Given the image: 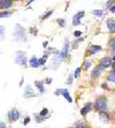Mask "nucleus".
Masks as SVG:
<instances>
[{
	"label": "nucleus",
	"instance_id": "obj_24",
	"mask_svg": "<svg viewBox=\"0 0 115 128\" xmlns=\"http://www.w3.org/2000/svg\"><path fill=\"white\" fill-rule=\"evenodd\" d=\"M106 81H108V82H112V83L115 84V72L114 70H111V73L107 75Z\"/></svg>",
	"mask_w": 115,
	"mask_h": 128
},
{
	"label": "nucleus",
	"instance_id": "obj_11",
	"mask_svg": "<svg viewBox=\"0 0 115 128\" xmlns=\"http://www.w3.org/2000/svg\"><path fill=\"white\" fill-rule=\"evenodd\" d=\"M104 70H105V69H104L101 66H99V65L95 66V67L92 68V70H91V78H93V80H97V78H99L101 75H103Z\"/></svg>",
	"mask_w": 115,
	"mask_h": 128
},
{
	"label": "nucleus",
	"instance_id": "obj_47",
	"mask_svg": "<svg viewBox=\"0 0 115 128\" xmlns=\"http://www.w3.org/2000/svg\"><path fill=\"white\" fill-rule=\"evenodd\" d=\"M112 56H115V50H111V57Z\"/></svg>",
	"mask_w": 115,
	"mask_h": 128
},
{
	"label": "nucleus",
	"instance_id": "obj_42",
	"mask_svg": "<svg viewBox=\"0 0 115 128\" xmlns=\"http://www.w3.org/2000/svg\"><path fill=\"white\" fill-rule=\"evenodd\" d=\"M0 128H7V125L5 121H0Z\"/></svg>",
	"mask_w": 115,
	"mask_h": 128
},
{
	"label": "nucleus",
	"instance_id": "obj_16",
	"mask_svg": "<svg viewBox=\"0 0 115 128\" xmlns=\"http://www.w3.org/2000/svg\"><path fill=\"white\" fill-rule=\"evenodd\" d=\"M35 86L38 89V91H39L40 95H44L45 94V83H44V81H35Z\"/></svg>",
	"mask_w": 115,
	"mask_h": 128
},
{
	"label": "nucleus",
	"instance_id": "obj_48",
	"mask_svg": "<svg viewBox=\"0 0 115 128\" xmlns=\"http://www.w3.org/2000/svg\"><path fill=\"white\" fill-rule=\"evenodd\" d=\"M2 9V2H1V0H0V10Z\"/></svg>",
	"mask_w": 115,
	"mask_h": 128
},
{
	"label": "nucleus",
	"instance_id": "obj_41",
	"mask_svg": "<svg viewBox=\"0 0 115 128\" xmlns=\"http://www.w3.org/2000/svg\"><path fill=\"white\" fill-rule=\"evenodd\" d=\"M108 10H109V13H112V14H115V4L113 5V6L109 7Z\"/></svg>",
	"mask_w": 115,
	"mask_h": 128
},
{
	"label": "nucleus",
	"instance_id": "obj_2",
	"mask_svg": "<svg viewBox=\"0 0 115 128\" xmlns=\"http://www.w3.org/2000/svg\"><path fill=\"white\" fill-rule=\"evenodd\" d=\"M13 36H14V39L16 42H25L27 40V38H25V30L18 23L15 26V30Z\"/></svg>",
	"mask_w": 115,
	"mask_h": 128
},
{
	"label": "nucleus",
	"instance_id": "obj_8",
	"mask_svg": "<svg viewBox=\"0 0 115 128\" xmlns=\"http://www.w3.org/2000/svg\"><path fill=\"white\" fill-rule=\"evenodd\" d=\"M113 64V59L111 56H106V57H103L100 60H99V62L98 65L101 66L104 69H111V66Z\"/></svg>",
	"mask_w": 115,
	"mask_h": 128
},
{
	"label": "nucleus",
	"instance_id": "obj_27",
	"mask_svg": "<svg viewBox=\"0 0 115 128\" xmlns=\"http://www.w3.org/2000/svg\"><path fill=\"white\" fill-rule=\"evenodd\" d=\"M104 10L105 9H95V10H92V14L95 16H98V18H101L104 15Z\"/></svg>",
	"mask_w": 115,
	"mask_h": 128
},
{
	"label": "nucleus",
	"instance_id": "obj_36",
	"mask_svg": "<svg viewBox=\"0 0 115 128\" xmlns=\"http://www.w3.org/2000/svg\"><path fill=\"white\" fill-rule=\"evenodd\" d=\"M30 121H31V118H30L29 116H25V118H24V121H23V126H27Z\"/></svg>",
	"mask_w": 115,
	"mask_h": 128
},
{
	"label": "nucleus",
	"instance_id": "obj_13",
	"mask_svg": "<svg viewBox=\"0 0 115 128\" xmlns=\"http://www.w3.org/2000/svg\"><path fill=\"white\" fill-rule=\"evenodd\" d=\"M99 120L104 124H108L112 120V116H111V113L108 111H103V112H99Z\"/></svg>",
	"mask_w": 115,
	"mask_h": 128
},
{
	"label": "nucleus",
	"instance_id": "obj_17",
	"mask_svg": "<svg viewBox=\"0 0 115 128\" xmlns=\"http://www.w3.org/2000/svg\"><path fill=\"white\" fill-rule=\"evenodd\" d=\"M39 114H40V116H43L45 120L48 119V118H51V116H52V113L50 112V110H48L47 107H43V108H41V111L39 112Z\"/></svg>",
	"mask_w": 115,
	"mask_h": 128
},
{
	"label": "nucleus",
	"instance_id": "obj_44",
	"mask_svg": "<svg viewBox=\"0 0 115 128\" xmlns=\"http://www.w3.org/2000/svg\"><path fill=\"white\" fill-rule=\"evenodd\" d=\"M47 45H48V42H47V40H45V42H44V43H43V48H48Z\"/></svg>",
	"mask_w": 115,
	"mask_h": 128
},
{
	"label": "nucleus",
	"instance_id": "obj_33",
	"mask_svg": "<svg viewBox=\"0 0 115 128\" xmlns=\"http://www.w3.org/2000/svg\"><path fill=\"white\" fill-rule=\"evenodd\" d=\"M66 88H60V89H56L55 91H54V95L55 96H62V94L65 92Z\"/></svg>",
	"mask_w": 115,
	"mask_h": 128
},
{
	"label": "nucleus",
	"instance_id": "obj_3",
	"mask_svg": "<svg viewBox=\"0 0 115 128\" xmlns=\"http://www.w3.org/2000/svg\"><path fill=\"white\" fill-rule=\"evenodd\" d=\"M15 62L20 66H25L28 65V59H27V53L23 52V51H16V57H15Z\"/></svg>",
	"mask_w": 115,
	"mask_h": 128
},
{
	"label": "nucleus",
	"instance_id": "obj_29",
	"mask_svg": "<svg viewBox=\"0 0 115 128\" xmlns=\"http://www.w3.org/2000/svg\"><path fill=\"white\" fill-rule=\"evenodd\" d=\"M56 23L59 24L60 28H65L66 27V20L65 18H56Z\"/></svg>",
	"mask_w": 115,
	"mask_h": 128
},
{
	"label": "nucleus",
	"instance_id": "obj_37",
	"mask_svg": "<svg viewBox=\"0 0 115 128\" xmlns=\"http://www.w3.org/2000/svg\"><path fill=\"white\" fill-rule=\"evenodd\" d=\"M52 82H53V78H46L44 80V83L45 84H51Z\"/></svg>",
	"mask_w": 115,
	"mask_h": 128
},
{
	"label": "nucleus",
	"instance_id": "obj_19",
	"mask_svg": "<svg viewBox=\"0 0 115 128\" xmlns=\"http://www.w3.org/2000/svg\"><path fill=\"white\" fill-rule=\"evenodd\" d=\"M54 13V9H48L47 12H45L44 14L40 16V21H45V20H47L48 18H51V15Z\"/></svg>",
	"mask_w": 115,
	"mask_h": 128
},
{
	"label": "nucleus",
	"instance_id": "obj_26",
	"mask_svg": "<svg viewBox=\"0 0 115 128\" xmlns=\"http://www.w3.org/2000/svg\"><path fill=\"white\" fill-rule=\"evenodd\" d=\"M74 128H90V127H89V125L86 124V122H84V121H77L76 124H75Z\"/></svg>",
	"mask_w": 115,
	"mask_h": 128
},
{
	"label": "nucleus",
	"instance_id": "obj_22",
	"mask_svg": "<svg viewBox=\"0 0 115 128\" xmlns=\"http://www.w3.org/2000/svg\"><path fill=\"white\" fill-rule=\"evenodd\" d=\"M83 40H84L83 37H78V38H76L75 39V42L71 43V48H73V50H76V48H78V44H80L81 42H83Z\"/></svg>",
	"mask_w": 115,
	"mask_h": 128
},
{
	"label": "nucleus",
	"instance_id": "obj_12",
	"mask_svg": "<svg viewBox=\"0 0 115 128\" xmlns=\"http://www.w3.org/2000/svg\"><path fill=\"white\" fill-rule=\"evenodd\" d=\"M37 94L35 92V89H33L31 86H25V89H24V92H23V97L25 99H30L32 98V97H36Z\"/></svg>",
	"mask_w": 115,
	"mask_h": 128
},
{
	"label": "nucleus",
	"instance_id": "obj_9",
	"mask_svg": "<svg viewBox=\"0 0 115 128\" xmlns=\"http://www.w3.org/2000/svg\"><path fill=\"white\" fill-rule=\"evenodd\" d=\"M85 16V12L84 10H80L73 16V26L74 27H78L82 23V18Z\"/></svg>",
	"mask_w": 115,
	"mask_h": 128
},
{
	"label": "nucleus",
	"instance_id": "obj_7",
	"mask_svg": "<svg viewBox=\"0 0 115 128\" xmlns=\"http://www.w3.org/2000/svg\"><path fill=\"white\" fill-rule=\"evenodd\" d=\"M20 116H21L20 111H18L17 108H15V107H13L10 111H8V114H7L8 121L10 122V124H13V122H15V121H17V120L20 119Z\"/></svg>",
	"mask_w": 115,
	"mask_h": 128
},
{
	"label": "nucleus",
	"instance_id": "obj_18",
	"mask_svg": "<svg viewBox=\"0 0 115 128\" xmlns=\"http://www.w3.org/2000/svg\"><path fill=\"white\" fill-rule=\"evenodd\" d=\"M1 2H2V9H9L12 8L14 0H1Z\"/></svg>",
	"mask_w": 115,
	"mask_h": 128
},
{
	"label": "nucleus",
	"instance_id": "obj_21",
	"mask_svg": "<svg viewBox=\"0 0 115 128\" xmlns=\"http://www.w3.org/2000/svg\"><path fill=\"white\" fill-rule=\"evenodd\" d=\"M13 14L12 10H8V9H3V10H0V18H9L10 15Z\"/></svg>",
	"mask_w": 115,
	"mask_h": 128
},
{
	"label": "nucleus",
	"instance_id": "obj_45",
	"mask_svg": "<svg viewBox=\"0 0 115 128\" xmlns=\"http://www.w3.org/2000/svg\"><path fill=\"white\" fill-rule=\"evenodd\" d=\"M111 70H114L115 72V61H113L112 66H111Z\"/></svg>",
	"mask_w": 115,
	"mask_h": 128
},
{
	"label": "nucleus",
	"instance_id": "obj_30",
	"mask_svg": "<svg viewBox=\"0 0 115 128\" xmlns=\"http://www.w3.org/2000/svg\"><path fill=\"white\" fill-rule=\"evenodd\" d=\"M35 120H36V122H37V124H40V122L45 121V119H44V118H43V116H41L39 113H36V114H35Z\"/></svg>",
	"mask_w": 115,
	"mask_h": 128
},
{
	"label": "nucleus",
	"instance_id": "obj_5",
	"mask_svg": "<svg viewBox=\"0 0 115 128\" xmlns=\"http://www.w3.org/2000/svg\"><path fill=\"white\" fill-rule=\"evenodd\" d=\"M101 51H103V46L92 44V45H90L89 48L85 51V57L89 58V57H92V56H96V54L99 53V52H101Z\"/></svg>",
	"mask_w": 115,
	"mask_h": 128
},
{
	"label": "nucleus",
	"instance_id": "obj_34",
	"mask_svg": "<svg viewBox=\"0 0 115 128\" xmlns=\"http://www.w3.org/2000/svg\"><path fill=\"white\" fill-rule=\"evenodd\" d=\"M114 4H115V0H108V1H107V2H106V5H105V8H106V9H108L109 7H111V6H113Z\"/></svg>",
	"mask_w": 115,
	"mask_h": 128
},
{
	"label": "nucleus",
	"instance_id": "obj_6",
	"mask_svg": "<svg viewBox=\"0 0 115 128\" xmlns=\"http://www.w3.org/2000/svg\"><path fill=\"white\" fill-rule=\"evenodd\" d=\"M63 61H65V59H62L59 54H53L52 58H51V67L50 68L53 69V70H55V69L59 68L60 65H61Z\"/></svg>",
	"mask_w": 115,
	"mask_h": 128
},
{
	"label": "nucleus",
	"instance_id": "obj_43",
	"mask_svg": "<svg viewBox=\"0 0 115 128\" xmlns=\"http://www.w3.org/2000/svg\"><path fill=\"white\" fill-rule=\"evenodd\" d=\"M33 1H36V0H28L27 1V4H25V6H30V5H31V2H33Z\"/></svg>",
	"mask_w": 115,
	"mask_h": 128
},
{
	"label": "nucleus",
	"instance_id": "obj_15",
	"mask_svg": "<svg viewBox=\"0 0 115 128\" xmlns=\"http://www.w3.org/2000/svg\"><path fill=\"white\" fill-rule=\"evenodd\" d=\"M28 65L31 67V68H33V69H36V68H38V67H40L39 66V59L37 57H35L33 56L32 58H30V60H29V62H28Z\"/></svg>",
	"mask_w": 115,
	"mask_h": 128
},
{
	"label": "nucleus",
	"instance_id": "obj_28",
	"mask_svg": "<svg viewBox=\"0 0 115 128\" xmlns=\"http://www.w3.org/2000/svg\"><path fill=\"white\" fill-rule=\"evenodd\" d=\"M108 48L111 50H115V37H112L108 42Z\"/></svg>",
	"mask_w": 115,
	"mask_h": 128
},
{
	"label": "nucleus",
	"instance_id": "obj_49",
	"mask_svg": "<svg viewBox=\"0 0 115 128\" xmlns=\"http://www.w3.org/2000/svg\"><path fill=\"white\" fill-rule=\"evenodd\" d=\"M14 1H21V0H14Z\"/></svg>",
	"mask_w": 115,
	"mask_h": 128
},
{
	"label": "nucleus",
	"instance_id": "obj_32",
	"mask_svg": "<svg viewBox=\"0 0 115 128\" xmlns=\"http://www.w3.org/2000/svg\"><path fill=\"white\" fill-rule=\"evenodd\" d=\"M73 81H74V75H73V74H69L67 81H66V84H67V86H71V84H73Z\"/></svg>",
	"mask_w": 115,
	"mask_h": 128
},
{
	"label": "nucleus",
	"instance_id": "obj_50",
	"mask_svg": "<svg viewBox=\"0 0 115 128\" xmlns=\"http://www.w3.org/2000/svg\"><path fill=\"white\" fill-rule=\"evenodd\" d=\"M73 128H74V127H73Z\"/></svg>",
	"mask_w": 115,
	"mask_h": 128
},
{
	"label": "nucleus",
	"instance_id": "obj_38",
	"mask_svg": "<svg viewBox=\"0 0 115 128\" xmlns=\"http://www.w3.org/2000/svg\"><path fill=\"white\" fill-rule=\"evenodd\" d=\"M81 36H82V31H80V30H76V31H74V37L78 38V37H81Z\"/></svg>",
	"mask_w": 115,
	"mask_h": 128
},
{
	"label": "nucleus",
	"instance_id": "obj_4",
	"mask_svg": "<svg viewBox=\"0 0 115 128\" xmlns=\"http://www.w3.org/2000/svg\"><path fill=\"white\" fill-rule=\"evenodd\" d=\"M70 46H71V43L69 42V39L66 38L65 39V44H63V48L60 50L59 52V56L62 58V59H68L69 58V50H70Z\"/></svg>",
	"mask_w": 115,
	"mask_h": 128
},
{
	"label": "nucleus",
	"instance_id": "obj_39",
	"mask_svg": "<svg viewBox=\"0 0 115 128\" xmlns=\"http://www.w3.org/2000/svg\"><path fill=\"white\" fill-rule=\"evenodd\" d=\"M101 88H103L104 90H107V91H109V86H108V84L106 83V82H105V83H101Z\"/></svg>",
	"mask_w": 115,
	"mask_h": 128
},
{
	"label": "nucleus",
	"instance_id": "obj_23",
	"mask_svg": "<svg viewBox=\"0 0 115 128\" xmlns=\"http://www.w3.org/2000/svg\"><path fill=\"white\" fill-rule=\"evenodd\" d=\"M62 96L65 97V99L68 102V103H73V102H74V100H73V97L70 96V94H69V90H68V89L65 90V92L62 94Z\"/></svg>",
	"mask_w": 115,
	"mask_h": 128
},
{
	"label": "nucleus",
	"instance_id": "obj_46",
	"mask_svg": "<svg viewBox=\"0 0 115 128\" xmlns=\"http://www.w3.org/2000/svg\"><path fill=\"white\" fill-rule=\"evenodd\" d=\"M23 82H24V78H21V82H20V84H18V86H22V84H23Z\"/></svg>",
	"mask_w": 115,
	"mask_h": 128
},
{
	"label": "nucleus",
	"instance_id": "obj_1",
	"mask_svg": "<svg viewBox=\"0 0 115 128\" xmlns=\"http://www.w3.org/2000/svg\"><path fill=\"white\" fill-rule=\"evenodd\" d=\"M93 108L98 113L103 112V111H108V98L105 95L98 96L97 99L93 103Z\"/></svg>",
	"mask_w": 115,
	"mask_h": 128
},
{
	"label": "nucleus",
	"instance_id": "obj_31",
	"mask_svg": "<svg viewBox=\"0 0 115 128\" xmlns=\"http://www.w3.org/2000/svg\"><path fill=\"white\" fill-rule=\"evenodd\" d=\"M83 67H78V68L75 69V73H74V78H78L81 76V72H82Z\"/></svg>",
	"mask_w": 115,
	"mask_h": 128
},
{
	"label": "nucleus",
	"instance_id": "obj_14",
	"mask_svg": "<svg viewBox=\"0 0 115 128\" xmlns=\"http://www.w3.org/2000/svg\"><path fill=\"white\" fill-rule=\"evenodd\" d=\"M106 27L111 35H115V18H109L106 20Z\"/></svg>",
	"mask_w": 115,
	"mask_h": 128
},
{
	"label": "nucleus",
	"instance_id": "obj_40",
	"mask_svg": "<svg viewBox=\"0 0 115 128\" xmlns=\"http://www.w3.org/2000/svg\"><path fill=\"white\" fill-rule=\"evenodd\" d=\"M29 31H30V32H31V34H33V35H37V34H38V30H37V29H36V28L35 27H33V28H30V30H29Z\"/></svg>",
	"mask_w": 115,
	"mask_h": 128
},
{
	"label": "nucleus",
	"instance_id": "obj_20",
	"mask_svg": "<svg viewBox=\"0 0 115 128\" xmlns=\"http://www.w3.org/2000/svg\"><path fill=\"white\" fill-rule=\"evenodd\" d=\"M92 60H88V59H85L84 60V62H83V69H84V70H89V69L91 68L92 67Z\"/></svg>",
	"mask_w": 115,
	"mask_h": 128
},
{
	"label": "nucleus",
	"instance_id": "obj_25",
	"mask_svg": "<svg viewBox=\"0 0 115 128\" xmlns=\"http://www.w3.org/2000/svg\"><path fill=\"white\" fill-rule=\"evenodd\" d=\"M47 59H48V54L45 53L44 56H43V58H40V59H39V66H40V67H44V66L46 65Z\"/></svg>",
	"mask_w": 115,
	"mask_h": 128
},
{
	"label": "nucleus",
	"instance_id": "obj_35",
	"mask_svg": "<svg viewBox=\"0 0 115 128\" xmlns=\"http://www.w3.org/2000/svg\"><path fill=\"white\" fill-rule=\"evenodd\" d=\"M5 34H6V29L3 26H0V36L1 37H5Z\"/></svg>",
	"mask_w": 115,
	"mask_h": 128
},
{
	"label": "nucleus",
	"instance_id": "obj_10",
	"mask_svg": "<svg viewBox=\"0 0 115 128\" xmlns=\"http://www.w3.org/2000/svg\"><path fill=\"white\" fill-rule=\"evenodd\" d=\"M93 110H95V108H93V103H92V102H88V103L81 108V116H82L83 118H85V116H88L89 113H91Z\"/></svg>",
	"mask_w": 115,
	"mask_h": 128
}]
</instances>
